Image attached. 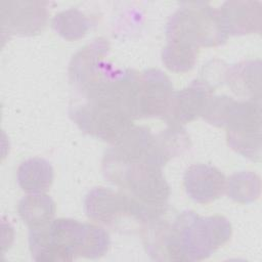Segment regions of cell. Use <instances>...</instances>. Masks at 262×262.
<instances>
[{
	"label": "cell",
	"mask_w": 262,
	"mask_h": 262,
	"mask_svg": "<svg viewBox=\"0 0 262 262\" xmlns=\"http://www.w3.org/2000/svg\"><path fill=\"white\" fill-rule=\"evenodd\" d=\"M110 244L108 232L102 226L71 218L53 219L29 232L32 257L43 262L99 258L106 254Z\"/></svg>",
	"instance_id": "6da1fadb"
},
{
	"label": "cell",
	"mask_w": 262,
	"mask_h": 262,
	"mask_svg": "<svg viewBox=\"0 0 262 262\" xmlns=\"http://www.w3.org/2000/svg\"><path fill=\"white\" fill-rule=\"evenodd\" d=\"M230 222L223 216L202 217L193 211L178 214L167 229L169 261H201L209 258L231 237Z\"/></svg>",
	"instance_id": "7a4b0ae2"
},
{
	"label": "cell",
	"mask_w": 262,
	"mask_h": 262,
	"mask_svg": "<svg viewBox=\"0 0 262 262\" xmlns=\"http://www.w3.org/2000/svg\"><path fill=\"white\" fill-rule=\"evenodd\" d=\"M102 172L110 182L155 215L162 217L166 213L170 186L162 167L146 161H121L105 152L102 159Z\"/></svg>",
	"instance_id": "3957f363"
},
{
	"label": "cell",
	"mask_w": 262,
	"mask_h": 262,
	"mask_svg": "<svg viewBox=\"0 0 262 262\" xmlns=\"http://www.w3.org/2000/svg\"><path fill=\"white\" fill-rule=\"evenodd\" d=\"M79 94L82 101H74L69 114L83 132L114 144L134 126L125 111L100 90L89 89Z\"/></svg>",
	"instance_id": "277c9868"
},
{
	"label": "cell",
	"mask_w": 262,
	"mask_h": 262,
	"mask_svg": "<svg viewBox=\"0 0 262 262\" xmlns=\"http://www.w3.org/2000/svg\"><path fill=\"white\" fill-rule=\"evenodd\" d=\"M84 211L94 222L121 232H141L149 221L160 218L122 190L102 186L86 194Z\"/></svg>",
	"instance_id": "5b68a950"
},
{
	"label": "cell",
	"mask_w": 262,
	"mask_h": 262,
	"mask_svg": "<svg viewBox=\"0 0 262 262\" xmlns=\"http://www.w3.org/2000/svg\"><path fill=\"white\" fill-rule=\"evenodd\" d=\"M168 42L195 48L223 44L224 32L216 8L205 2H184L171 15L166 27Z\"/></svg>",
	"instance_id": "8992f818"
},
{
	"label": "cell",
	"mask_w": 262,
	"mask_h": 262,
	"mask_svg": "<svg viewBox=\"0 0 262 262\" xmlns=\"http://www.w3.org/2000/svg\"><path fill=\"white\" fill-rule=\"evenodd\" d=\"M228 145L252 161L261 157V104L255 100H234L226 122Z\"/></svg>",
	"instance_id": "52a82bcc"
},
{
	"label": "cell",
	"mask_w": 262,
	"mask_h": 262,
	"mask_svg": "<svg viewBox=\"0 0 262 262\" xmlns=\"http://www.w3.org/2000/svg\"><path fill=\"white\" fill-rule=\"evenodd\" d=\"M173 93V85L162 71L148 69L139 73L134 103L135 119L163 118Z\"/></svg>",
	"instance_id": "ba28073f"
},
{
	"label": "cell",
	"mask_w": 262,
	"mask_h": 262,
	"mask_svg": "<svg viewBox=\"0 0 262 262\" xmlns=\"http://www.w3.org/2000/svg\"><path fill=\"white\" fill-rule=\"evenodd\" d=\"M1 27L3 37L10 35L33 36L39 34L46 25L48 2L2 1Z\"/></svg>",
	"instance_id": "9c48e42d"
},
{
	"label": "cell",
	"mask_w": 262,
	"mask_h": 262,
	"mask_svg": "<svg viewBox=\"0 0 262 262\" xmlns=\"http://www.w3.org/2000/svg\"><path fill=\"white\" fill-rule=\"evenodd\" d=\"M108 50L107 40L97 38L73 56L69 67V78L77 91L95 83L113 68L111 64L103 62Z\"/></svg>",
	"instance_id": "30bf717a"
},
{
	"label": "cell",
	"mask_w": 262,
	"mask_h": 262,
	"mask_svg": "<svg viewBox=\"0 0 262 262\" xmlns=\"http://www.w3.org/2000/svg\"><path fill=\"white\" fill-rule=\"evenodd\" d=\"M214 87L203 79L193 80L186 88L174 91L163 117L170 126H182L201 117Z\"/></svg>",
	"instance_id": "8fae6325"
},
{
	"label": "cell",
	"mask_w": 262,
	"mask_h": 262,
	"mask_svg": "<svg viewBox=\"0 0 262 262\" xmlns=\"http://www.w3.org/2000/svg\"><path fill=\"white\" fill-rule=\"evenodd\" d=\"M187 195L199 204H208L219 199L226 190L225 175L216 167L195 164L188 167L183 176Z\"/></svg>",
	"instance_id": "7c38bea8"
},
{
	"label": "cell",
	"mask_w": 262,
	"mask_h": 262,
	"mask_svg": "<svg viewBox=\"0 0 262 262\" xmlns=\"http://www.w3.org/2000/svg\"><path fill=\"white\" fill-rule=\"evenodd\" d=\"M217 11L227 36L260 32L261 2L259 1H226Z\"/></svg>",
	"instance_id": "4fadbf2b"
},
{
	"label": "cell",
	"mask_w": 262,
	"mask_h": 262,
	"mask_svg": "<svg viewBox=\"0 0 262 262\" xmlns=\"http://www.w3.org/2000/svg\"><path fill=\"white\" fill-rule=\"evenodd\" d=\"M260 60H248L225 67L222 84L226 83L232 92L248 97L247 100L260 101Z\"/></svg>",
	"instance_id": "5bb4252c"
},
{
	"label": "cell",
	"mask_w": 262,
	"mask_h": 262,
	"mask_svg": "<svg viewBox=\"0 0 262 262\" xmlns=\"http://www.w3.org/2000/svg\"><path fill=\"white\" fill-rule=\"evenodd\" d=\"M16 178L27 193H45L53 181V168L43 158H31L18 166Z\"/></svg>",
	"instance_id": "9a60e30c"
},
{
	"label": "cell",
	"mask_w": 262,
	"mask_h": 262,
	"mask_svg": "<svg viewBox=\"0 0 262 262\" xmlns=\"http://www.w3.org/2000/svg\"><path fill=\"white\" fill-rule=\"evenodd\" d=\"M17 211L23 221L32 229L52 221L56 207L46 193H29L19 201Z\"/></svg>",
	"instance_id": "2e32d148"
},
{
	"label": "cell",
	"mask_w": 262,
	"mask_h": 262,
	"mask_svg": "<svg viewBox=\"0 0 262 262\" xmlns=\"http://www.w3.org/2000/svg\"><path fill=\"white\" fill-rule=\"evenodd\" d=\"M226 190L228 196L236 203H252L260 196V176L251 171L236 172L226 180Z\"/></svg>",
	"instance_id": "e0dca14e"
},
{
	"label": "cell",
	"mask_w": 262,
	"mask_h": 262,
	"mask_svg": "<svg viewBox=\"0 0 262 262\" xmlns=\"http://www.w3.org/2000/svg\"><path fill=\"white\" fill-rule=\"evenodd\" d=\"M53 30L67 40L84 37L90 28L89 18L77 8H71L56 14L52 19Z\"/></svg>",
	"instance_id": "ac0fdd59"
},
{
	"label": "cell",
	"mask_w": 262,
	"mask_h": 262,
	"mask_svg": "<svg viewBox=\"0 0 262 262\" xmlns=\"http://www.w3.org/2000/svg\"><path fill=\"white\" fill-rule=\"evenodd\" d=\"M199 48L168 42L162 51L163 63L172 72L185 73L190 71L196 62Z\"/></svg>",
	"instance_id": "d6986e66"
},
{
	"label": "cell",
	"mask_w": 262,
	"mask_h": 262,
	"mask_svg": "<svg viewBox=\"0 0 262 262\" xmlns=\"http://www.w3.org/2000/svg\"><path fill=\"white\" fill-rule=\"evenodd\" d=\"M234 100L235 99L227 95H212L208 99L201 117L214 126H225L228 113Z\"/></svg>",
	"instance_id": "ffe728a7"
}]
</instances>
